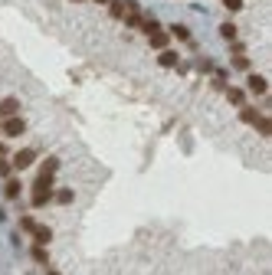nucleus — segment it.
<instances>
[{
    "mask_svg": "<svg viewBox=\"0 0 272 275\" xmlns=\"http://www.w3.org/2000/svg\"><path fill=\"white\" fill-rule=\"evenodd\" d=\"M0 131L7 134V138H20V134L26 131V121L20 115H13V118H3V125H0Z\"/></svg>",
    "mask_w": 272,
    "mask_h": 275,
    "instance_id": "1",
    "label": "nucleus"
},
{
    "mask_svg": "<svg viewBox=\"0 0 272 275\" xmlns=\"http://www.w3.org/2000/svg\"><path fill=\"white\" fill-rule=\"evenodd\" d=\"M36 164V151L33 148H23V151H16L13 154V171H26V167Z\"/></svg>",
    "mask_w": 272,
    "mask_h": 275,
    "instance_id": "2",
    "label": "nucleus"
},
{
    "mask_svg": "<svg viewBox=\"0 0 272 275\" xmlns=\"http://www.w3.org/2000/svg\"><path fill=\"white\" fill-rule=\"evenodd\" d=\"M148 43L161 53V49H171V33H164V30H157V33H151L148 36Z\"/></svg>",
    "mask_w": 272,
    "mask_h": 275,
    "instance_id": "3",
    "label": "nucleus"
},
{
    "mask_svg": "<svg viewBox=\"0 0 272 275\" xmlns=\"http://www.w3.org/2000/svg\"><path fill=\"white\" fill-rule=\"evenodd\" d=\"M30 236H33V243H36V246H46L49 239H53V229H49V226H39V223H36V226L30 229Z\"/></svg>",
    "mask_w": 272,
    "mask_h": 275,
    "instance_id": "4",
    "label": "nucleus"
},
{
    "mask_svg": "<svg viewBox=\"0 0 272 275\" xmlns=\"http://www.w3.org/2000/svg\"><path fill=\"white\" fill-rule=\"evenodd\" d=\"M266 89H269V82L253 72V76H249V92H253V95H266Z\"/></svg>",
    "mask_w": 272,
    "mask_h": 275,
    "instance_id": "5",
    "label": "nucleus"
},
{
    "mask_svg": "<svg viewBox=\"0 0 272 275\" xmlns=\"http://www.w3.org/2000/svg\"><path fill=\"white\" fill-rule=\"evenodd\" d=\"M16 111H20V102H16V98H3V102H0V118H13Z\"/></svg>",
    "mask_w": 272,
    "mask_h": 275,
    "instance_id": "6",
    "label": "nucleus"
},
{
    "mask_svg": "<svg viewBox=\"0 0 272 275\" xmlns=\"http://www.w3.org/2000/svg\"><path fill=\"white\" fill-rule=\"evenodd\" d=\"M53 177L56 174H36V181H33V190H53Z\"/></svg>",
    "mask_w": 272,
    "mask_h": 275,
    "instance_id": "7",
    "label": "nucleus"
},
{
    "mask_svg": "<svg viewBox=\"0 0 272 275\" xmlns=\"http://www.w3.org/2000/svg\"><path fill=\"white\" fill-rule=\"evenodd\" d=\"M157 63H161L164 69H171V66H177V53H174V49H161V53H157Z\"/></svg>",
    "mask_w": 272,
    "mask_h": 275,
    "instance_id": "8",
    "label": "nucleus"
},
{
    "mask_svg": "<svg viewBox=\"0 0 272 275\" xmlns=\"http://www.w3.org/2000/svg\"><path fill=\"white\" fill-rule=\"evenodd\" d=\"M226 98H230L236 108H243V105H246V92H243V89H226Z\"/></svg>",
    "mask_w": 272,
    "mask_h": 275,
    "instance_id": "9",
    "label": "nucleus"
},
{
    "mask_svg": "<svg viewBox=\"0 0 272 275\" xmlns=\"http://www.w3.org/2000/svg\"><path fill=\"white\" fill-rule=\"evenodd\" d=\"M253 125H256V131H259V134H266V138H269V134H272V118L259 115L256 121H253Z\"/></svg>",
    "mask_w": 272,
    "mask_h": 275,
    "instance_id": "10",
    "label": "nucleus"
},
{
    "mask_svg": "<svg viewBox=\"0 0 272 275\" xmlns=\"http://www.w3.org/2000/svg\"><path fill=\"white\" fill-rule=\"evenodd\" d=\"M3 193H7L10 200H16V196H20V181H16V177H7V183H3Z\"/></svg>",
    "mask_w": 272,
    "mask_h": 275,
    "instance_id": "11",
    "label": "nucleus"
},
{
    "mask_svg": "<svg viewBox=\"0 0 272 275\" xmlns=\"http://www.w3.org/2000/svg\"><path fill=\"white\" fill-rule=\"evenodd\" d=\"M53 200V190H33V206H46Z\"/></svg>",
    "mask_w": 272,
    "mask_h": 275,
    "instance_id": "12",
    "label": "nucleus"
},
{
    "mask_svg": "<svg viewBox=\"0 0 272 275\" xmlns=\"http://www.w3.org/2000/svg\"><path fill=\"white\" fill-rule=\"evenodd\" d=\"M53 200H56V203H62V206H69L72 200H76V193H72V190H66V187H62V190H56V193H53Z\"/></svg>",
    "mask_w": 272,
    "mask_h": 275,
    "instance_id": "13",
    "label": "nucleus"
},
{
    "mask_svg": "<svg viewBox=\"0 0 272 275\" xmlns=\"http://www.w3.org/2000/svg\"><path fill=\"white\" fill-rule=\"evenodd\" d=\"M109 13L115 16V20H122V16L128 13V3H122V0H112V3H109Z\"/></svg>",
    "mask_w": 272,
    "mask_h": 275,
    "instance_id": "14",
    "label": "nucleus"
},
{
    "mask_svg": "<svg viewBox=\"0 0 272 275\" xmlns=\"http://www.w3.org/2000/svg\"><path fill=\"white\" fill-rule=\"evenodd\" d=\"M138 30H144V33H148V36H151V33H157V30H161V23H157L154 16H144V20H141V23H138Z\"/></svg>",
    "mask_w": 272,
    "mask_h": 275,
    "instance_id": "15",
    "label": "nucleus"
},
{
    "mask_svg": "<svg viewBox=\"0 0 272 275\" xmlns=\"http://www.w3.org/2000/svg\"><path fill=\"white\" fill-rule=\"evenodd\" d=\"M240 118L246 121V125H253V121L259 118V111H256V108H249V105H243V108H240Z\"/></svg>",
    "mask_w": 272,
    "mask_h": 275,
    "instance_id": "16",
    "label": "nucleus"
},
{
    "mask_svg": "<svg viewBox=\"0 0 272 275\" xmlns=\"http://www.w3.org/2000/svg\"><path fill=\"white\" fill-rule=\"evenodd\" d=\"M39 171H43V174H56V171H59V157H46Z\"/></svg>",
    "mask_w": 272,
    "mask_h": 275,
    "instance_id": "17",
    "label": "nucleus"
},
{
    "mask_svg": "<svg viewBox=\"0 0 272 275\" xmlns=\"http://www.w3.org/2000/svg\"><path fill=\"white\" fill-rule=\"evenodd\" d=\"M33 259H36V262H49L46 246H36V243H33Z\"/></svg>",
    "mask_w": 272,
    "mask_h": 275,
    "instance_id": "18",
    "label": "nucleus"
},
{
    "mask_svg": "<svg viewBox=\"0 0 272 275\" xmlns=\"http://www.w3.org/2000/svg\"><path fill=\"white\" fill-rule=\"evenodd\" d=\"M220 36H226V39H236V26H233V23H223V26H220Z\"/></svg>",
    "mask_w": 272,
    "mask_h": 275,
    "instance_id": "19",
    "label": "nucleus"
},
{
    "mask_svg": "<svg viewBox=\"0 0 272 275\" xmlns=\"http://www.w3.org/2000/svg\"><path fill=\"white\" fill-rule=\"evenodd\" d=\"M10 171H13V164H10L7 157H0V177H10Z\"/></svg>",
    "mask_w": 272,
    "mask_h": 275,
    "instance_id": "20",
    "label": "nucleus"
},
{
    "mask_svg": "<svg viewBox=\"0 0 272 275\" xmlns=\"http://www.w3.org/2000/svg\"><path fill=\"white\" fill-rule=\"evenodd\" d=\"M174 36H177V39H190V30H187V26H174Z\"/></svg>",
    "mask_w": 272,
    "mask_h": 275,
    "instance_id": "21",
    "label": "nucleus"
},
{
    "mask_svg": "<svg viewBox=\"0 0 272 275\" xmlns=\"http://www.w3.org/2000/svg\"><path fill=\"white\" fill-rule=\"evenodd\" d=\"M233 66H236V69H249V59H246V56H236Z\"/></svg>",
    "mask_w": 272,
    "mask_h": 275,
    "instance_id": "22",
    "label": "nucleus"
},
{
    "mask_svg": "<svg viewBox=\"0 0 272 275\" xmlns=\"http://www.w3.org/2000/svg\"><path fill=\"white\" fill-rule=\"evenodd\" d=\"M226 10H243V0H223Z\"/></svg>",
    "mask_w": 272,
    "mask_h": 275,
    "instance_id": "23",
    "label": "nucleus"
},
{
    "mask_svg": "<svg viewBox=\"0 0 272 275\" xmlns=\"http://www.w3.org/2000/svg\"><path fill=\"white\" fill-rule=\"evenodd\" d=\"M20 226H23V229H26V233H30V229H33V226H36V223H33V220H30V216H23V220H20Z\"/></svg>",
    "mask_w": 272,
    "mask_h": 275,
    "instance_id": "24",
    "label": "nucleus"
},
{
    "mask_svg": "<svg viewBox=\"0 0 272 275\" xmlns=\"http://www.w3.org/2000/svg\"><path fill=\"white\" fill-rule=\"evenodd\" d=\"M0 157H7V144L3 141H0Z\"/></svg>",
    "mask_w": 272,
    "mask_h": 275,
    "instance_id": "25",
    "label": "nucleus"
},
{
    "mask_svg": "<svg viewBox=\"0 0 272 275\" xmlns=\"http://www.w3.org/2000/svg\"><path fill=\"white\" fill-rule=\"evenodd\" d=\"M95 3H105V7H109V3H112V0H95Z\"/></svg>",
    "mask_w": 272,
    "mask_h": 275,
    "instance_id": "26",
    "label": "nucleus"
},
{
    "mask_svg": "<svg viewBox=\"0 0 272 275\" xmlns=\"http://www.w3.org/2000/svg\"><path fill=\"white\" fill-rule=\"evenodd\" d=\"M72 3H82V0H72Z\"/></svg>",
    "mask_w": 272,
    "mask_h": 275,
    "instance_id": "27",
    "label": "nucleus"
},
{
    "mask_svg": "<svg viewBox=\"0 0 272 275\" xmlns=\"http://www.w3.org/2000/svg\"><path fill=\"white\" fill-rule=\"evenodd\" d=\"M49 275H59V272H49Z\"/></svg>",
    "mask_w": 272,
    "mask_h": 275,
    "instance_id": "28",
    "label": "nucleus"
}]
</instances>
